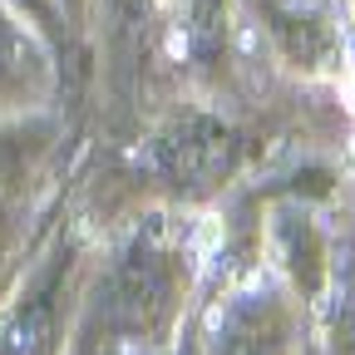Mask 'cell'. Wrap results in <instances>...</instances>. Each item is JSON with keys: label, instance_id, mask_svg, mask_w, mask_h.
Returning a JSON list of instances; mask_svg holds the SVG:
<instances>
[{"label": "cell", "instance_id": "cell-3", "mask_svg": "<svg viewBox=\"0 0 355 355\" xmlns=\"http://www.w3.org/2000/svg\"><path fill=\"white\" fill-rule=\"evenodd\" d=\"M74 296V242H55L0 316V355H60Z\"/></svg>", "mask_w": 355, "mask_h": 355}, {"label": "cell", "instance_id": "cell-1", "mask_svg": "<svg viewBox=\"0 0 355 355\" xmlns=\"http://www.w3.org/2000/svg\"><path fill=\"white\" fill-rule=\"evenodd\" d=\"M188 257L158 222L139 227L79 311V350H158L183 311Z\"/></svg>", "mask_w": 355, "mask_h": 355}, {"label": "cell", "instance_id": "cell-10", "mask_svg": "<svg viewBox=\"0 0 355 355\" xmlns=\"http://www.w3.org/2000/svg\"><path fill=\"white\" fill-rule=\"evenodd\" d=\"M178 30L188 55L212 60L222 50V0H178Z\"/></svg>", "mask_w": 355, "mask_h": 355}, {"label": "cell", "instance_id": "cell-13", "mask_svg": "<svg viewBox=\"0 0 355 355\" xmlns=\"http://www.w3.org/2000/svg\"><path fill=\"white\" fill-rule=\"evenodd\" d=\"M60 6H64V15H79V6H84V0H60Z\"/></svg>", "mask_w": 355, "mask_h": 355}, {"label": "cell", "instance_id": "cell-7", "mask_svg": "<svg viewBox=\"0 0 355 355\" xmlns=\"http://www.w3.org/2000/svg\"><path fill=\"white\" fill-rule=\"evenodd\" d=\"M272 35L296 69H331L336 64V35L321 15H306L296 6H272Z\"/></svg>", "mask_w": 355, "mask_h": 355}, {"label": "cell", "instance_id": "cell-12", "mask_svg": "<svg viewBox=\"0 0 355 355\" xmlns=\"http://www.w3.org/2000/svg\"><path fill=\"white\" fill-rule=\"evenodd\" d=\"M89 355H153V350H89Z\"/></svg>", "mask_w": 355, "mask_h": 355}, {"label": "cell", "instance_id": "cell-4", "mask_svg": "<svg viewBox=\"0 0 355 355\" xmlns=\"http://www.w3.org/2000/svg\"><path fill=\"white\" fill-rule=\"evenodd\" d=\"M55 128L44 119H0V272L25 242L35 198L44 188Z\"/></svg>", "mask_w": 355, "mask_h": 355}, {"label": "cell", "instance_id": "cell-2", "mask_svg": "<svg viewBox=\"0 0 355 355\" xmlns=\"http://www.w3.org/2000/svg\"><path fill=\"white\" fill-rule=\"evenodd\" d=\"M247 139L217 114H183L163 123L148 139V168L153 178L183 198H207L242 168Z\"/></svg>", "mask_w": 355, "mask_h": 355}, {"label": "cell", "instance_id": "cell-8", "mask_svg": "<svg viewBox=\"0 0 355 355\" xmlns=\"http://www.w3.org/2000/svg\"><path fill=\"white\" fill-rule=\"evenodd\" d=\"M277 242H282V257H286V266H291L296 286H301L306 296H321L331 252H326L321 232L311 227V217H301V212H282V217H277Z\"/></svg>", "mask_w": 355, "mask_h": 355}, {"label": "cell", "instance_id": "cell-5", "mask_svg": "<svg viewBox=\"0 0 355 355\" xmlns=\"http://www.w3.org/2000/svg\"><path fill=\"white\" fill-rule=\"evenodd\" d=\"M198 355H296L291 306L272 282H247L217 301Z\"/></svg>", "mask_w": 355, "mask_h": 355}, {"label": "cell", "instance_id": "cell-6", "mask_svg": "<svg viewBox=\"0 0 355 355\" xmlns=\"http://www.w3.org/2000/svg\"><path fill=\"white\" fill-rule=\"evenodd\" d=\"M50 84L40 35L0 0V109H25Z\"/></svg>", "mask_w": 355, "mask_h": 355}, {"label": "cell", "instance_id": "cell-9", "mask_svg": "<svg viewBox=\"0 0 355 355\" xmlns=\"http://www.w3.org/2000/svg\"><path fill=\"white\" fill-rule=\"evenodd\" d=\"M331 291V345L336 355H355V242H345L331 261H326V282Z\"/></svg>", "mask_w": 355, "mask_h": 355}, {"label": "cell", "instance_id": "cell-11", "mask_svg": "<svg viewBox=\"0 0 355 355\" xmlns=\"http://www.w3.org/2000/svg\"><path fill=\"white\" fill-rule=\"evenodd\" d=\"M6 6L25 25H35L40 35H60L64 30V6H60V0H6Z\"/></svg>", "mask_w": 355, "mask_h": 355}]
</instances>
